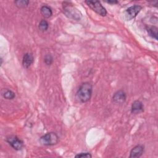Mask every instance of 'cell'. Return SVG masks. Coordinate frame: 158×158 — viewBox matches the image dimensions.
I'll list each match as a JSON object with an SVG mask.
<instances>
[{
  "mask_svg": "<svg viewBox=\"0 0 158 158\" xmlns=\"http://www.w3.org/2000/svg\"><path fill=\"white\" fill-rule=\"evenodd\" d=\"M33 61H34V57L32 54L27 52L23 56L22 65L24 68L28 69L33 63Z\"/></svg>",
  "mask_w": 158,
  "mask_h": 158,
  "instance_id": "30bf717a",
  "label": "cell"
},
{
  "mask_svg": "<svg viewBox=\"0 0 158 158\" xmlns=\"http://www.w3.org/2000/svg\"><path fill=\"white\" fill-rule=\"evenodd\" d=\"M144 111V106L141 101L136 100L133 101L131 106V112L133 114H138Z\"/></svg>",
  "mask_w": 158,
  "mask_h": 158,
  "instance_id": "ba28073f",
  "label": "cell"
},
{
  "mask_svg": "<svg viewBox=\"0 0 158 158\" xmlns=\"http://www.w3.org/2000/svg\"><path fill=\"white\" fill-rule=\"evenodd\" d=\"M29 2V1L27 0H17L14 1L15 6L20 9H23L27 7Z\"/></svg>",
  "mask_w": 158,
  "mask_h": 158,
  "instance_id": "5bb4252c",
  "label": "cell"
},
{
  "mask_svg": "<svg viewBox=\"0 0 158 158\" xmlns=\"http://www.w3.org/2000/svg\"><path fill=\"white\" fill-rule=\"evenodd\" d=\"M142 9V7L139 5H133L129 7L125 10V17L128 20L134 19Z\"/></svg>",
  "mask_w": 158,
  "mask_h": 158,
  "instance_id": "8992f818",
  "label": "cell"
},
{
  "mask_svg": "<svg viewBox=\"0 0 158 158\" xmlns=\"http://www.w3.org/2000/svg\"><path fill=\"white\" fill-rule=\"evenodd\" d=\"M107 2L109 3V4H117L118 2L117 1H107Z\"/></svg>",
  "mask_w": 158,
  "mask_h": 158,
  "instance_id": "ac0fdd59",
  "label": "cell"
},
{
  "mask_svg": "<svg viewBox=\"0 0 158 158\" xmlns=\"http://www.w3.org/2000/svg\"><path fill=\"white\" fill-rule=\"evenodd\" d=\"M146 30L150 36L157 40V27L156 26H148Z\"/></svg>",
  "mask_w": 158,
  "mask_h": 158,
  "instance_id": "7c38bea8",
  "label": "cell"
},
{
  "mask_svg": "<svg viewBox=\"0 0 158 158\" xmlns=\"http://www.w3.org/2000/svg\"><path fill=\"white\" fill-rule=\"evenodd\" d=\"M40 143L44 146H53L59 141V136L54 132H49L40 138Z\"/></svg>",
  "mask_w": 158,
  "mask_h": 158,
  "instance_id": "3957f363",
  "label": "cell"
},
{
  "mask_svg": "<svg viewBox=\"0 0 158 158\" xmlns=\"http://www.w3.org/2000/svg\"><path fill=\"white\" fill-rule=\"evenodd\" d=\"M2 96H3L4 98L9 100L13 99L15 97V93L12 90H10L8 89L4 90V91L2 93Z\"/></svg>",
  "mask_w": 158,
  "mask_h": 158,
  "instance_id": "4fadbf2b",
  "label": "cell"
},
{
  "mask_svg": "<svg viewBox=\"0 0 158 158\" xmlns=\"http://www.w3.org/2000/svg\"><path fill=\"white\" fill-rule=\"evenodd\" d=\"M85 3L96 14L98 15L104 17L107 14V10L102 6V5L101 4L99 1H86Z\"/></svg>",
  "mask_w": 158,
  "mask_h": 158,
  "instance_id": "277c9868",
  "label": "cell"
},
{
  "mask_svg": "<svg viewBox=\"0 0 158 158\" xmlns=\"http://www.w3.org/2000/svg\"><path fill=\"white\" fill-rule=\"evenodd\" d=\"M63 9L65 15L69 18L73 19L76 20H80L81 14L77 9L72 6V4H70L67 2H64L63 3Z\"/></svg>",
  "mask_w": 158,
  "mask_h": 158,
  "instance_id": "7a4b0ae2",
  "label": "cell"
},
{
  "mask_svg": "<svg viewBox=\"0 0 158 158\" xmlns=\"http://www.w3.org/2000/svg\"><path fill=\"white\" fill-rule=\"evenodd\" d=\"M144 152V146L141 144H138L135 146L130 151V157L136 158L139 157Z\"/></svg>",
  "mask_w": 158,
  "mask_h": 158,
  "instance_id": "9c48e42d",
  "label": "cell"
},
{
  "mask_svg": "<svg viewBox=\"0 0 158 158\" xmlns=\"http://www.w3.org/2000/svg\"><path fill=\"white\" fill-rule=\"evenodd\" d=\"M44 62L47 65H50L52 64L53 62V57L50 54H48L45 56L44 58Z\"/></svg>",
  "mask_w": 158,
  "mask_h": 158,
  "instance_id": "2e32d148",
  "label": "cell"
},
{
  "mask_svg": "<svg viewBox=\"0 0 158 158\" xmlns=\"http://www.w3.org/2000/svg\"><path fill=\"white\" fill-rule=\"evenodd\" d=\"M75 157H77V158H78V157H86V158H89V157H92V156L89 152H80V153H78V154L75 155Z\"/></svg>",
  "mask_w": 158,
  "mask_h": 158,
  "instance_id": "e0dca14e",
  "label": "cell"
},
{
  "mask_svg": "<svg viewBox=\"0 0 158 158\" xmlns=\"http://www.w3.org/2000/svg\"><path fill=\"white\" fill-rule=\"evenodd\" d=\"M6 141L15 150H21L23 147V142L15 135H10L7 137Z\"/></svg>",
  "mask_w": 158,
  "mask_h": 158,
  "instance_id": "5b68a950",
  "label": "cell"
},
{
  "mask_svg": "<svg viewBox=\"0 0 158 158\" xmlns=\"http://www.w3.org/2000/svg\"><path fill=\"white\" fill-rule=\"evenodd\" d=\"M127 96L123 90H118L114 93L112 97L114 102L116 104H122L126 101Z\"/></svg>",
  "mask_w": 158,
  "mask_h": 158,
  "instance_id": "52a82bcc",
  "label": "cell"
},
{
  "mask_svg": "<svg viewBox=\"0 0 158 158\" xmlns=\"http://www.w3.org/2000/svg\"><path fill=\"white\" fill-rule=\"evenodd\" d=\"M40 12L41 14L44 17V18H49L52 15V11L50 7L48 6H43L40 9Z\"/></svg>",
  "mask_w": 158,
  "mask_h": 158,
  "instance_id": "8fae6325",
  "label": "cell"
},
{
  "mask_svg": "<svg viewBox=\"0 0 158 158\" xmlns=\"http://www.w3.org/2000/svg\"><path fill=\"white\" fill-rule=\"evenodd\" d=\"M92 93V85L89 82H84L77 90V98L81 102H86L91 99Z\"/></svg>",
  "mask_w": 158,
  "mask_h": 158,
  "instance_id": "6da1fadb",
  "label": "cell"
},
{
  "mask_svg": "<svg viewBox=\"0 0 158 158\" xmlns=\"http://www.w3.org/2000/svg\"><path fill=\"white\" fill-rule=\"evenodd\" d=\"M38 28H39L40 30H41V31H45L49 28V23L46 20L42 19L39 23Z\"/></svg>",
  "mask_w": 158,
  "mask_h": 158,
  "instance_id": "9a60e30c",
  "label": "cell"
}]
</instances>
